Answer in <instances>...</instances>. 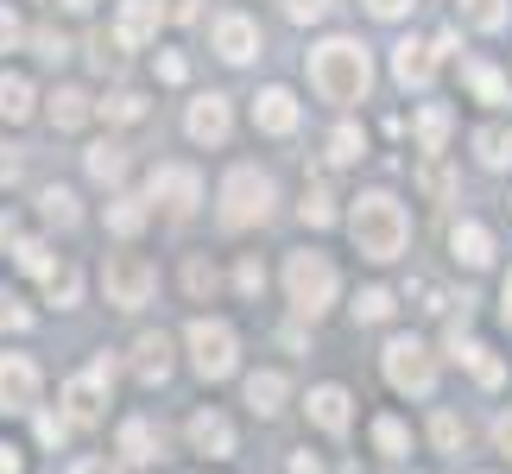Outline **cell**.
Here are the masks:
<instances>
[{"instance_id": "obj_1", "label": "cell", "mask_w": 512, "mask_h": 474, "mask_svg": "<svg viewBox=\"0 0 512 474\" xmlns=\"http://www.w3.org/2000/svg\"><path fill=\"white\" fill-rule=\"evenodd\" d=\"M348 234H354V247H361V260H399L405 241H411V215L399 196H386V190H367L361 203H354L348 215Z\"/></svg>"}, {"instance_id": "obj_2", "label": "cell", "mask_w": 512, "mask_h": 474, "mask_svg": "<svg viewBox=\"0 0 512 474\" xmlns=\"http://www.w3.org/2000/svg\"><path fill=\"white\" fill-rule=\"evenodd\" d=\"M373 83V64H367V45H354V38H329V45L310 51V89L323 95V102H361Z\"/></svg>"}, {"instance_id": "obj_3", "label": "cell", "mask_w": 512, "mask_h": 474, "mask_svg": "<svg viewBox=\"0 0 512 474\" xmlns=\"http://www.w3.org/2000/svg\"><path fill=\"white\" fill-rule=\"evenodd\" d=\"M272 203H279V184L260 165H234L222 177V228H260Z\"/></svg>"}, {"instance_id": "obj_4", "label": "cell", "mask_w": 512, "mask_h": 474, "mask_svg": "<svg viewBox=\"0 0 512 474\" xmlns=\"http://www.w3.org/2000/svg\"><path fill=\"white\" fill-rule=\"evenodd\" d=\"M285 291H291V304L304 316H323L336 304V266H329L323 253H291L285 260Z\"/></svg>"}, {"instance_id": "obj_5", "label": "cell", "mask_w": 512, "mask_h": 474, "mask_svg": "<svg viewBox=\"0 0 512 474\" xmlns=\"http://www.w3.org/2000/svg\"><path fill=\"white\" fill-rule=\"evenodd\" d=\"M386 380L411 392V399H430L437 392V354L424 342H411V335H399V342H386Z\"/></svg>"}, {"instance_id": "obj_6", "label": "cell", "mask_w": 512, "mask_h": 474, "mask_svg": "<svg viewBox=\"0 0 512 474\" xmlns=\"http://www.w3.org/2000/svg\"><path fill=\"white\" fill-rule=\"evenodd\" d=\"M152 285H159V272H152L140 253H114L108 272H102V291H108V304H121V310H140L152 298Z\"/></svg>"}, {"instance_id": "obj_7", "label": "cell", "mask_w": 512, "mask_h": 474, "mask_svg": "<svg viewBox=\"0 0 512 474\" xmlns=\"http://www.w3.org/2000/svg\"><path fill=\"white\" fill-rule=\"evenodd\" d=\"M190 361L203 380H222V373H234V329L215 323V316H196L190 323Z\"/></svg>"}, {"instance_id": "obj_8", "label": "cell", "mask_w": 512, "mask_h": 474, "mask_svg": "<svg viewBox=\"0 0 512 474\" xmlns=\"http://www.w3.org/2000/svg\"><path fill=\"white\" fill-rule=\"evenodd\" d=\"M108 386H114V361L102 354V361H89V367L64 386L70 418H76V424H95V418H102V405H108Z\"/></svg>"}, {"instance_id": "obj_9", "label": "cell", "mask_w": 512, "mask_h": 474, "mask_svg": "<svg viewBox=\"0 0 512 474\" xmlns=\"http://www.w3.org/2000/svg\"><path fill=\"white\" fill-rule=\"evenodd\" d=\"M146 190H152V203H165L171 215H190V209H196V196H203V177H196L190 165H159Z\"/></svg>"}, {"instance_id": "obj_10", "label": "cell", "mask_w": 512, "mask_h": 474, "mask_svg": "<svg viewBox=\"0 0 512 474\" xmlns=\"http://www.w3.org/2000/svg\"><path fill=\"white\" fill-rule=\"evenodd\" d=\"M38 405V367L26 354H0V411H32Z\"/></svg>"}, {"instance_id": "obj_11", "label": "cell", "mask_w": 512, "mask_h": 474, "mask_svg": "<svg viewBox=\"0 0 512 474\" xmlns=\"http://www.w3.org/2000/svg\"><path fill=\"white\" fill-rule=\"evenodd\" d=\"M215 51H222L228 64H247V57L260 51V26H253L247 13H222L215 19Z\"/></svg>"}, {"instance_id": "obj_12", "label": "cell", "mask_w": 512, "mask_h": 474, "mask_svg": "<svg viewBox=\"0 0 512 474\" xmlns=\"http://www.w3.org/2000/svg\"><path fill=\"white\" fill-rule=\"evenodd\" d=\"M184 127H190L196 146H222V140H228V95H196Z\"/></svg>"}, {"instance_id": "obj_13", "label": "cell", "mask_w": 512, "mask_h": 474, "mask_svg": "<svg viewBox=\"0 0 512 474\" xmlns=\"http://www.w3.org/2000/svg\"><path fill=\"white\" fill-rule=\"evenodd\" d=\"M253 121H260V133H298V95L291 89H260L253 95Z\"/></svg>"}, {"instance_id": "obj_14", "label": "cell", "mask_w": 512, "mask_h": 474, "mask_svg": "<svg viewBox=\"0 0 512 474\" xmlns=\"http://www.w3.org/2000/svg\"><path fill=\"white\" fill-rule=\"evenodd\" d=\"M159 0H127L121 7V19H114V45H127V51H140L152 32H159Z\"/></svg>"}, {"instance_id": "obj_15", "label": "cell", "mask_w": 512, "mask_h": 474, "mask_svg": "<svg viewBox=\"0 0 512 474\" xmlns=\"http://www.w3.org/2000/svg\"><path fill=\"white\" fill-rule=\"evenodd\" d=\"M392 70H399L405 89H424L430 76H437V45H418V38H405V45L392 51Z\"/></svg>"}, {"instance_id": "obj_16", "label": "cell", "mask_w": 512, "mask_h": 474, "mask_svg": "<svg viewBox=\"0 0 512 474\" xmlns=\"http://www.w3.org/2000/svg\"><path fill=\"white\" fill-rule=\"evenodd\" d=\"M190 443L203 449V456H234V430H228L222 411H196V418H190Z\"/></svg>"}, {"instance_id": "obj_17", "label": "cell", "mask_w": 512, "mask_h": 474, "mask_svg": "<svg viewBox=\"0 0 512 474\" xmlns=\"http://www.w3.org/2000/svg\"><path fill=\"white\" fill-rule=\"evenodd\" d=\"M449 247H456L462 266H487V260H494V234H487L481 222H456V228H449Z\"/></svg>"}, {"instance_id": "obj_18", "label": "cell", "mask_w": 512, "mask_h": 474, "mask_svg": "<svg viewBox=\"0 0 512 474\" xmlns=\"http://www.w3.org/2000/svg\"><path fill=\"white\" fill-rule=\"evenodd\" d=\"M133 373H140L146 386H159L171 373V342L165 335H140V342H133Z\"/></svg>"}, {"instance_id": "obj_19", "label": "cell", "mask_w": 512, "mask_h": 474, "mask_svg": "<svg viewBox=\"0 0 512 474\" xmlns=\"http://www.w3.org/2000/svg\"><path fill=\"white\" fill-rule=\"evenodd\" d=\"M310 424L329 430V437L348 430V392L342 386H317V392H310Z\"/></svg>"}, {"instance_id": "obj_20", "label": "cell", "mask_w": 512, "mask_h": 474, "mask_svg": "<svg viewBox=\"0 0 512 474\" xmlns=\"http://www.w3.org/2000/svg\"><path fill=\"white\" fill-rule=\"evenodd\" d=\"M247 405L260 411V418L285 411V373H253V380H247Z\"/></svg>"}, {"instance_id": "obj_21", "label": "cell", "mask_w": 512, "mask_h": 474, "mask_svg": "<svg viewBox=\"0 0 512 474\" xmlns=\"http://www.w3.org/2000/svg\"><path fill=\"white\" fill-rule=\"evenodd\" d=\"M121 456H127V462H159V430H152L146 418H133V424L121 430Z\"/></svg>"}, {"instance_id": "obj_22", "label": "cell", "mask_w": 512, "mask_h": 474, "mask_svg": "<svg viewBox=\"0 0 512 474\" xmlns=\"http://www.w3.org/2000/svg\"><path fill=\"white\" fill-rule=\"evenodd\" d=\"M26 114H32V83H26V76H0V121H26Z\"/></svg>"}, {"instance_id": "obj_23", "label": "cell", "mask_w": 512, "mask_h": 474, "mask_svg": "<svg viewBox=\"0 0 512 474\" xmlns=\"http://www.w3.org/2000/svg\"><path fill=\"white\" fill-rule=\"evenodd\" d=\"M462 83L475 89L481 102H506V95H512V83H506V76H500L494 64H462Z\"/></svg>"}, {"instance_id": "obj_24", "label": "cell", "mask_w": 512, "mask_h": 474, "mask_svg": "<svg viewBox=\"0 0 512 474\" xmlns=\"http://www.w3.org/2000/svg\"><path fill=\"white\" fill-rule=\"evenodd\" d=\"M89 114H95V102H89L83 89H57V95H51V121H57V127H83Z\"/></svg>"}, {"instance_id": "obj_25", "label": "cell", "mask_w": 512, "mask_h": 474, "mask_svg": "<svg viewBox=\"0 0 512 474\" xmlns=\"http://www.w3.org/2000/svg\"><path fill=\"white\" fill-rule=\"evenodd\" d=\"M475 152H481L487 171H506V165H512V133H506V127H481V133H475Z\"/></svg>"}, {"instance_id": "obj_26", "label": "cell", "mask_w": 512, "mask_h": 474, "mask_svg": "<svg viewBox=\"0 0 512 474\" xmlns=\"http://www.w3.org/2000/svg\"><path fill=\"white\" fill-rule=\"evenodd\" d=\"M89 177H95V184H121V177H127V152L121 146H89Z\"/></svg>"}, {"instance_id": "obj_27", "label": "cell", "mask_w": 512, "mask_h": 474, "mask_svg": "<svg viewBox=\"0 0 512 474\" xmlns=\"http://www.w3.org/2000/svg\"><path fill=\"white\" fill-rule=\"evenodd\" d=\"M443 140H449V108H424L418 114V146L424 152H443Z\"/></svg>"}, {"instance_id": "obj_28", "label": "cell", "mask_w": 512, "mask_h": 474, "mask_svg": "<svg viewBox=\"0 0 512 474\" xmlns=\"http://www.w3.org/2000/svg\"><path fill=\"white\" fill-rule=\"evenodd\" d=\"M462 19L481 32H500L506 26V0H462Z\"/></svg>"}, {"instance_id": "obj_29", "label": "cell", "mask_w": 512, "mask_h": 474, "mask_svg": "<svg viewBox=\"0 0 512 474\" xmlns=\"http://www.w3.org/2000/svg\"><path fill=\"white\" fill-rule=\"evenodd\" d=\"M392 310H399V304H392V291L373 285V291H361V298H354V323H386Z\"/></svg>"}, {"instance_id": "obj_30", "label": "cell", "mask_w": 512, "mask_h": 474, "mask_svg": "<svg viewBox=\"0 0 512 474\" xmlns=\"http://www.w3.org/2000/svg\"><path fill=\"white\" fill-rule=\"evenodd\" d=\"M108 228L114 234H140L146 228V203H140V196H121V203L108 209Z\"/></svg>"}, {"instance_id": "obj_31", "label": "cell", "mask_w": 512, "mask_h": 474, "mask_svg": "<svg viewBox=\"0 0 512 474\" xmlns=\"http://www.w3.org/2000/svg\"><path fill=\"white\" fill-rule=\"evenodd\" d=\"M462 361L475 367V380H481V386H500V380H506V367L494 361V348H481V342H468V348H462Z\"/></svg>"}, {"instance_id": "obj_32", "label": "cell", "mask_w": 512, "mask_h": 474, "mask_svg": "<svg viewBox=\"0 0 512 474\" xmlns=\"http://www.w3.org/2000/svg\"><path fill=\"white\" fill-rule=\"evenodd\" d=\"M298 215H304L310 228H329V222H336V203H329V190H323V184H310V190H304V203H298Z\"/></svg>"}, {"instance_id": "obj_33", "label": "cell", "mask_w": 512, "mask_h": 474, "mask_svg": "<svg viewBox=\"0 0 512 474\" xmlns=\"http://www.w3.org/2000/svg\"><path fill=\"white\" fill-rule=\"evenodd\" d=\"M102 114H108V121H140V114H146V95L140 89H114L108 102H102Z\"/></svg>"}, {"instance_id": "obj_34", "label": "cell", "mask_w": 512, "mask_h": 474, "mask_svg": "<svg viewBox=\"0 0 512 474\" xmlns=\"http://www.w3.org/2000/svg\"><path fill=\"white\" fill-rule=\"evenodd\" d=\"M38 203H45V222H57V228H76V196L70 190H45V196H38Z\"/></svg>"}, {"instance_id": "obj_35", "label": "cell", "mask_w": 512, "mask_h": 474, "mask_svg": "<svg viewBox=\"0 0 512 474\" xmlns=\"http://www.w3.org/2000/svg\"><path fill=\"white\" fill-rule=\"evenodd\" d=\"M45 291H51V304H76L83 279H76V266H51V272H45Z\"/></svg>"}, {"instance_id": "obj_36", "label": "cell", "mask_w": 512, "mask_h": 474, "mask_svg": "<svg viewBox=\"0 0 512 474\" xmlns=\"http://www.w3.org/2000/svg\"><path fill=\"white\" fill-rule=\"evenodd\" d=\"M361 158V127H336L329 133V165H354Z\"/></svg>"}, {"instance_id": "obj_37", "label": "cell", "mask_w": 512, "mask_h": 474, "mask_svg": "<svg viewBox=\"0 0 512 474\" xmlns=\"http://www.w3.org/2000/svg\"><path fill=\"white\" fill-rule=\"evenodd\" d=\"M373 443H380V456H405V424L399 418H380V424H373Z\"/></svg>"}, {"instance_id": "obj_38", "label": "cell", "mask_w": 512, "mask_h": 474, "mask_svg": "<svg viewBox=\"0 0 512 474\" xmlns=\"http://www.w3.org/2000/svg\"><path fill=\"white\" fill-rule=\"evenodd\" d=\"M13 260L26 266V272H38V279L51 272V253H45V241H13Z\"/></svg>"}, {"instance_id": "obj_39", "label": "cell", "mask_w": 512, "mask_h": 474, "mask_svg": "<svg viewBox=\"0 0 512 474\" xmlns=\"http://www.w3.org/2000/svg\"><path fill=\"white\" fill-rule=\"evenodd\" d=\"M430 437H437V449H462V437H468V430H462L456 418H449V411H437V424H430Z\"/></svg>"}, {"instance_id": "obj_40", "label": "cell", "mask_w": 512, "mask_h": 474, "mask_svg": "<svg viewBox=\"0 0 512 474\" xmlns=\"http://www.w3.org/2000/svg\"><path fill=\"white\" fill-rule=\"evenodd\" d=\"M26 323H32V310L19 304L13 291H0V329H26Z\"/></svg>"}, {"instance_id": "obj_41", "label": "cell", "mask_w": 512, "mask_h": 474, "mask_svg": "<svg viewBox=\"0 0 512 474\" xmlns=\"http://www.w3.org/2000/svg\"><path fill=\"white\" fill-rule=\"evenodd\" d=\"M329 7H336V0H285V13L298 19V26H310V19H323Z\"/></svg>"}, {"instance_id": "obj_42", "label": "cell", "mask_w": 512, "mask_h": 474, "mask_svg": "<svg viewBox=\"0 0 512 474\" xmlns=\"http://www.w3.org/2000/svg\"><path fill=\"white\" fill-rule=\"evenodd\" d=\"M411 7H418V0H367V13H373V19H405Z\"/></svg>"}, {"instance_id": "obj_43", "label": "cell", "mask_w": 512, "mask_h": 474, "mask_svg": "<svg viewBox=\"0 0 512 474\" xmlns=\"http://www.w3.org/2000/svg\"><path fill=\"white\" fill-rule=\"evenodd\" d=\"M0 474H26V449L7 443V437H0Z\"/></svg>"}, {"instance_id": "obj_44", "label": "cell", "mask_w": 512, "mask_h": 474, "mask_svg": "<svg viewBox=\"0 0 512 474\" xmlns=\"http://www.w3.org/2000/svg\"><path fill=\"white\" fill-rule=\"evenodd\" d=\"M19 38H26V26H19V19H13L7 7H0V51H13Z\"/></svg>"}, {"instance_id": "obj_45", "label": "cell", "mask_w": 512, "mask_h": 474, "mask_svg": "<svg viewBox=\"0 0 512 474\" xmlns=\"http://www.w3.org/2000/svg\"><path fill=\"white\" fill-rule=\"evenodd\" d=\"M38 51L57 64V57H70V38H64V32H38Z\"/></svg>"}, {"instance_id": "obj_46", "label": "cell", "mask_w": 512, "mask_h": 474, "mask_svg": "<svg viewBox=\"0 0 512 474\" xmlns=\"http://www.w3.org/2000/svg\"><path fill=\"white\" fill-rule=\"evenodd\" d=\"M38 437H45V443H64L70 437V418H51V411H45V418H38Z\"/></svg>"}, {"instance_id": "obj_47", "label": "cell", "mask_w": 512, "mask_h": 474, "mask_svg": "<svg viewBox=\"0 0 512 474\" xmlns=\"http://www.w3.org/2000/svg\"><path fill=\"white\" fill-rule=\"evenodd\" d=\"M159 76H165V83H184V76H190V64H184L177 51H165V57H159Z\"/></svg>"}, {"instance_id": "obj_48", "label": "cell", "mask_w": 512, "mask_h": 474, "mask_svg": "<svg viewBox=\"0 0 512 474\" xmlns=\"http://www.w3.org/2000/svg\"><path fill=\"white\" fill-rule=\"evenodd\" d=\"M234 279H241V291H260L266 272H260V260H241V272H234Z\"/></svg>"}, {"instance_id": "obj_49", "label": "cell", "mask_w": 512, "mask_h": 474, "mask_svg": "<svg viewBox=\"0 0 512 474\" xmlns=\"http://www.w3.org/2000/svg\"><path fill=\"white\" fill-rule=\"evenodd\" d=\"M159 13H165V19H177V26H184V19H196V0H159Z\"/></svg>"}, {"instance_id": "obj_50", "label": "cell", "mask_w": 512, "mask_h": 474, "mask_svg": "<svg viewBox=\"0 0 512 474\" xmlns=\"http://www.w3.org/2000/svg\"><path fill=\"white\" fill-rule=\"evenodd\" d=\"M424 190H430V196H449V171L430 165V171H424Z\"/></svg>"}, {"instance_id": "obj_51", "label": "cell", "mask_w": 512, "mask_h": 474, "mask_svg": "<svg viewBox=\"0 0 512 474\" xmlns=\"http://www.w3.org/2000/svg\"><path fill=\"white\" fill-rule=\"evenodd\" d=\"M13 177H19V152L0 146V184H13Z\"/></svg>"}, {"instance_id": "obj_52", "label": "cell", "mask_w": 512, "mask_h": 474, "mask_svg": "<svg viewBox=\"0 0 512 474\" xmlns=\"http://www.w3.org/2000/svg\"><path fill=\"white\" fill-rule=\"evenodd\" d=\"M70 474H121V468H114V462H102V456H89V462H76Z\"/></svg>"}, {"instance_id": "obj_53", "label": "cell", "mask_w": 512, "mask_h": 474, "mask_svg": "<svg viewBox=\"0 0 512 474\" xmlns=\"http://www.w3.org/2000/svg\"><path fill=\"white\" fill-rule=\"evenodd\" d=\"M184 279H190V291H203V285H215V272H209V266H203V260H196V266H190V272H184Z\"/></svg>"}, {"instance_id": "obj_54", "label": "cell", "mask_w": 512, "mask_h": 474, "mask_svg": "<svg viewBox=\"0 0 512 474\" xmlns=\"http://www.w3.org/2000/svg\"><path fill=\"white\" fill-rule=\"evenodd\" d=\"M494 437H500V449H506V456H512V411H506V418L494 424Z\"/></svg>"}, {"instance_id": "obj_55", "label": "cell", "mask_w": 512, "mask_h": 474, "mask_svg": "<svg viewBox=\"0 0 512 474\" xmlns=\"http://www.w3.org/2000/svg\"><path fill=\"white\" fill-rule=\"evenodd\" d=\"M291 474H323V468L310 462V456H291Z\"/></svg>"}, {"instance_id": "obj_56", "label": "cell", "mask_w": 512, "mask_h": 474, "mask_svg": "<svg viewBox=\"0 0 512 474\" xmlns=\"http://www.w3.org/2000/svg\"><path fill=\"white\" fill-rule=\"evenodd\" d=\"M51 7H64V13H83V7H89V0H51Z\"/></svg>"}, {"instance_id": "obj_57", "label": "cell", "mask_w": 512, "mask_h": 474, "mask_svg": "<svg viewBox=\"0 0 512 474\" xmlns=\"http://www.w3.org/2000/svg\"><path fill=\"white\" fill-rule=\"evenodd\" d=\"M506 323H512V272H506Z\"/></svg>"}, {"instance_id": "obj_58", "label": "cell", "mask_w": 512, "mask_h": 474, "mask_svg": "<svg viewBox=\"0 0 512 474\" xmlns=\"http://www.w3.org/2000/svg\"><path fill=\"white\" fill-rule=\"evenodd\" d=\"M0 234H7V222H0Z\"/></svg>"}]
</instances>
